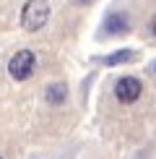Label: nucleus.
Returning <instances> with one entry per match:
<instances>
[{"mask_svg":"<svg viewBox=\"0 0 156 159\" xmlns=\"http://www.w3.org/2000/svg\"><path fill=\"white\" fill-rule=\"evenodd\" d=\"M151 34H154V37H156V16H154V18H151Z\"/></svg>","mask_w":156,"mask_h":159,"instance_id":"nucleus-7","label":"nucleus"},{"mask_svg":"<svg viewBox=\"0 0 156 159\" xmlns=\"http://www.w3.org/2000/svg\"><path fill=\"white\" fill-rule=\"evenodd\" d=\"M37 70V55L31 50H18L8 60V76L13 81H26Z\"/></svg>","mask_w":156,"mask_h":159,"instance_id":"nucleus-2","label":"nucleus"},{"mask_svg":"<svg viewBox=\"0 0 156 159\" xmlns=\"http://www.w3.org/2000/svg\"><path fill=\"white\" fill-rule=\"evenodd\" d=\"M0 159H3V157H0Z\"/></svg>","mask_w":156,"mask_h":159,"instance_id":"nucleus-10","label":"nucleus"},{"mask_svg":"<svg viewBox=\"0 0 156 159\" xmlns=\"http://www.w3.org/2000/svg\"><path fill=\"white\" fill-rule=\"evenodd\" d=\"M141 91H143V84L135 76H122V78H117V84H115V97H117V102H122V104H133L135 99L141 97Z\"/></svg>","mask_w":156,"mask_h":159,"instance_id":"nucleus-3","label":"nucleus"},{"mask_svg":"<svg viewBox=\"0 0 156 159\" xmlns=\"http://www.w3.org/2000/svg\"><path fill=\"white\" fill-rule=\"evenodd\" d=\"M154 70H156V65H154Z\"/></svg>","mask_w":156,"mask_h":159,"instance_id":"nucleus-9","label":"nucleus"},{"mask_svg":"<svg viewBox=\"0 0 156 159\" xmlns=\"http://www.w3.org/2000/svg\"><path fill=\"white\" fill-rule=\"evenodd\" d=\"M133 60H138L135 50H115L109 55L99 57V63H104V65H122V63H133Z\"/></svg>","mask_w":156,"mask_h":159,"instance_id":"nucleus-5","label":"nucleus"},{"mask_svg":"<svg viewBox=\"0 0 156 159\" xmlns=\"http://www.w3.org/2000/svg\"><path fill=\"white\" fill-rule=\"evenodd\" d=\"M50 18V3L47 0H26L21 11V26L26 31H39Z\"/></svg>","mask_w":156,"mask_h":159,"instance_id":"nucleus-1","label":"nucleus"},{"mask_svg":"<svg viewBox=\"0 0 156 159\" xmlns=\"http://www.w3.org/2000/svg\"><path fill=\"white\" fill-rule=\"evenodd\" d=\"M104 34L107 37H115V34H128L130 31V18L128 13H109L107 18H104Z\"/></svg>","mask_w":156,"mask_h":159,"instance_id":"nucleus-4","label":"nucleus"},{"mask_svg":"<svg viewBox=\"0 0 156 159\" xmlns=\"http://www.w3.org/2000/svg\"><path fill=\"white\" fill-rule=\"evenodd\" d=\"M44 99H47L50 104H63L65 99H68V86L63 81L60 84H50L47 89H44Z\"/></svg>","mask_w":156,"mask_h":159,"instance_id":"nucleus-6","label":"nucleus"},{"mask_svg":"<svg viewBox=\"0 0 156 159\" xmlns=\"http://www.w3.org/2000/svg\"><path fill=\"white\" fill-rule=\"evenodd\" d=\"M133 159H146V151H138V154H135Z\"/></svg>","mask_w":156,"mask_h":159,"instance_id":"nucleus-8","label":"nucleus"}]
</instances>
